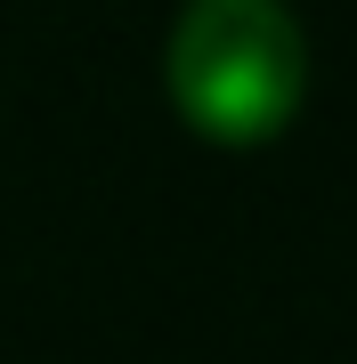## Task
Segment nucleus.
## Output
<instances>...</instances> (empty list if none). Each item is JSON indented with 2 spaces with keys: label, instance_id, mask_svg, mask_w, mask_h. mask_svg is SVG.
Listing matches in <instances>:
<instances>
[{
  "label": "nucleus",
  "instance_id": "obj_1",
  "mask_svg": "<svg viewBox=\"0 0 357 364\" xmlns=\"http://www.w3.org/2000/svg\"><path fill=\"white\" fill-rule=\"evenodd\" d=\"M171 97L203 138H268L301 105V25L284 0H187L171 25Z\"/></svg>",
  "mask_w": 357,
  "mask_h": 364
}]
</instances>
